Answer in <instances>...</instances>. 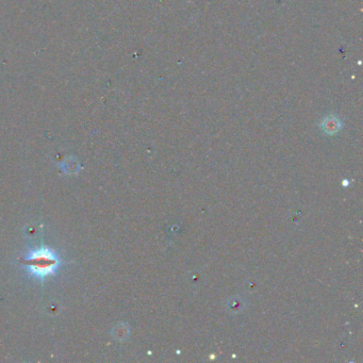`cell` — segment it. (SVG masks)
<instances>
[{"label":"cell","mask_w":363,"mask_h":363,"mask_svg":"<svg viewBox=\"0 0 363 363\" xmlns=\"http://www.w3.org/2000/svg\"><path fill=\"white\" fill-rule=\"evenodd\" d=\"M22 262L31 276L44 282L48 277L56 275L61 260L56 251L46 246H42L39 250L31 251Z\"/></svg>","instance_id":"1"},{"label":"cell","mask_w":363,"mask_h":363,"mask_svg":"<svg viewBox=\"0 0 363 363\" xmlns=\"http://www.w3.org/2000/svg\"><path fill=\"white\" fill-rule=\"evenodd\" d=\"M321 128L327 135H335L342 128L341 120L335 115H328L321 123Z\"/></svg>","instance_id":"2"}]
</instances>
